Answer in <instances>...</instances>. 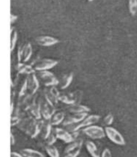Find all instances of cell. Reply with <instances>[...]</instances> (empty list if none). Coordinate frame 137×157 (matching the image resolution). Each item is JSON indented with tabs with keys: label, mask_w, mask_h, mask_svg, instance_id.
Listing matches in <instances>:
<instances>
[{
	"label": "cell",
	"mask_w": 137,
	"mask_h": 157,
	"mask_svg": "<svg viewBox=\"0 0 137 157\" xmlns=\"http://www.w3.org/2000/svg\"><path fill=\"white\" fill-rule=\"evenodd\" d=\"M41 114L44 120H48L52 115L56 112L55 106L50 101L44 94L40 98Z\"/></svg>",
	"instance_id": "6da1fadb"
},
{
	"label": "cell",
	"mask_w": 137,
	"mask_h": 157,
	"mask_svg": "<svg viewBox=\"0 0 137 157\" xmlns=\"http://www.w3.org/2000/svg\"><path fill=\"white\" fill-rule=\"evenodd\" d=\"M36 76L39 82L46 87L57 86L59 83V79L52 72L48 70L39 71L36 73Z\"/></svg>",
	"instance_id": "7a4b0ae2"
},
{
	"label": "cell",
	"mask_w": 137,
	"mask_h": 157,
	"mask_svg": "<svg viewBox=\"0 0 137 157\" xmlns=\"http://www.w3.org/2000/svg\"><path fill=\"white\" fill-rule=\"evenodd\" d=\"M105 135L110 141L120 146L126 144V142L122 135L117 130L112 127H106L105 129Z\"/></svg>",
	"instance_id": "3957f363"
},
{
	"label": "cell",
	"mask_w": 137,
	"mask_h": 157,
	"mask_svg": "<svg viewBox=\"0 0 137 157\" xmlns=\"http://www.w3.org/2000/svg\"><path fill=\"white\" fill-rule=\"evenodd\" d=\"M82 132L87 136L93 140H99L105 137V130L97 125H90L83 129Z\"/></svg>",
	"instance_id": "277c9868"
},
{
	"label": "cell",
	"mask_w": 137,
	"mask_h": 157,
	"mask_svg": "<svg viewBox=\"0 0 137 157\" xmlns=\"http://www.w3.org/2000/svg\"><path fill=\"white\" fill-rule=\"evenodd\" d=\"M100 119V116L98 115H91L87 116L82 121L79 123L73 124V126L70 128V131L72 132H76L77 130L82 128L87 127L90 125H92L97 123Z\"/></svg>",
	"instance_id": "5b68a950"
},
{
	"label": "cell",
	"mask_w": 137,
	"mask_h": 157,
	"mask_svg": "<svg viewBox=\"0 0 137 157\" xmlns=\"http://www.w3.org/2000/svg\"><path fill=\"white\" fill-rule=\"evenodd\" d=\"M59 63L56 59H51L49 58H44L41 59H38L35 62L32 67L36 71H43L47 70L53 68L56 66Z\"/></svg>",
	"instance_id": "8992f818"
},
{
	"label": "cell",
	"mask_w": 137,
	"mask_h": 157,
	"mask_svg": "<svg viewBox=\"0 0 137 157\" xmlns=\"http://www.w3.org/2000/svg\"><path fill=\"white\" fill-rule=\"evenodd\" d=\"M32 54V47L31 44L25 43L18 48L17 51V59L18 63H24L29 60Z\"/></svg>",
	"instance_id": "52a82bcc"
},
{
	"label": "cell",
	"mask_w": 137,
	"mask_h": 157,
	"mask_svg": "<svg viewBox=\"0 0 137 157\" xmlns=\"http://www.w3.org/2000/svg\"><path fill=\"white\" fill-rule=\"evenodd\" d=\"M39 87V82L35 73L29 75L27 76V91L31 95L36 94Z\"/></svg>",
	"instance_id": "ba28073f"
},
{
	"label": "cell",
	"mask_w": 137,
	"mask_h": 157,
	"mask_svg": "<svg viewBox=\"0 0 137 157\" xmlns=\"http://www.w3.org/2000/svg\"><path fill=\"white\" fill-rule=\"evenodd\" d=\"M44 94L54 106H55L59 102V92L58 91L57 87H55V86L46 87L44 89Z\"/></svg>",
	"instance_id": "9c48e42d"
},
{
	"label": "cell",
	"mask_w": 137,
	"mask_h": 157,
	"mask_svg": "<svg viewBox=\"0 0 137 157\" xmlns=\"http://www.w3.org/2000/svg\"><path fill=\"white\" fill-rule=\"evenodd\" d=\"M36 120V119L29 115L24 119H21L17 126L21 131L24 132L25 134L28 135L32 128V125L35 123Z\"/></svg>",
	"instance_id": "30bf717a"
},
{
	"label": "cell",
	"mask_w": 137,
	"mask_h": 157,
	"mask_svg": "<svg viewBox=\"0 0 137 157\" xmlns=\"http://www.w3.org/2000/svg\"><path fill=\"white\" fill-rule=\"evenodd\" d=\"M87 116V113H74L64 120L63 125H71L79 123Z\"/></svg>",
	"instance_id": "8fae6325"
},
{
	"label": "cell",
	"mask_w": 137,
	"mask_h": 157,
	"mask_svg": "<svg viewBox=\"0 0 137 157\" xmlns=\"http://www.w3.org/2000/svg\"><path fill=\"white\" fill-rule=\"evenodd\" d=\"M54 132L57 139H59L65 143H70L74 141V136L72 134H70L67 130L62 128H56L54 129Z\"/></svg>",
	"instance_id": "7c38bea8"
},
{
	"label": "cell",
	"mask_w": 137,
	"mask_h": 157,
	"mask_svg": "<svg viewBox=\"0 0 137 157\" xmlns=\"http://www.w3.org/2000/svg\"><path fill=\"white\" fill-rule=\"evenodd\" d=\"M36 42L38 45L44 46L48 47L53 45L57 44L59 43V40L58 39L54 38L53 36H38L36 38Z\"/></svg>",
	"instance_id": "4fadbf2b"
},
{
	"label": "cell",
	"mask_w": 137,
	"mask_h": 157,
	"mask_svg": "<svg viewBox=\"0 0 137 157\" xmlns=\"http://www.w3.org/2000/svg\"><path fill=\"white\" fill-rule=\"evenodd\" d=\"M73 77L74 75L72 72H70L67 74L64 75L63 76L61 77L59 80V79L57 87L59 89H66L71 83L72 81L73 80Z\"/></svg>",
	"instance_id": "5bb4252c"
},
{
	"label": "cell",
	"mask_w": 137,
	"mask_h": 157,
	"mask_svg": "<svg viewBox=\"0 0 137 157\" xmlns=\"http://www.w3.org/2000/svg\"><path fill=\"white\" fill-rule=\"evenodd\" d=\"M16 69L19 74L29 75L35 73V69L32 66L26 64L23 62H19L16 66Z\"/></svg>",
	"instance_id": "9a60e30c"
},
{
	"label": "cell",
	"mask_w": 137,
	"mask_h": 157,
	"mask_svg": "<svg viewBox=\"0 0 137 157\" xmlns=\"http://www.w3.org/2000/svg\"><path fill=\"white\" fill-rule=\"evenodd\" d=\"M66 110L71 113H88L90 111V108L80 104L70 105L66 107Z\"/></svg>",
	"instance_id": "2e32d148"
},
{
	"label": "cell",
	"mask_w": 137,
	"mask_h": 157,
	"mask_svg": "<svg viewBox=\"0 0 137 157\" xmlns=\"http://www.w3.org/2000/svg\"><path fill=\"white\" fill-rule=\"evenodd\" d=\"M30 113V116L33 117L36 120H40L41 117V110H40V99L38 101L37 100L30 107L28 110Z\"/></svg>",
	"instance_id": "e0dca14e"
},
{
	"label": "cell",
	"mask_w": 137,
	"mask_h": 157,
	"mask_svg": "<svg viewBox=\"0 0 137 157\" xmlns=\"http://www.w3.org/2000/svg\"><path fill=\"white\" fill-rule=\"evenodd\" d=\"M51 124L49 120H44L43 121L42 127L41 128L40 134L41 137L42 139L46 140L48 136L51 134Z\"/></svg>",
	"instance_id": "ac0fdd59"
},
{
	"label": "cell",
	"mask_w": 137,
	"mask_h": 157,
	"mask_svg": "<svg viewBox=\"0 0 137 157\" xmlns=\"http://www.w3.org/2000/svg\"><path fill=\"white\" fill-rule=\"evenodd\" d=\"M65 117L64 113L62 111L55 112L49 120L51 125H56L63 122Z\"/></svg>",
	"instance_id": "d6986e66"
},
{
	"label": "cell",
	"mask_w": 137,
	"mask_h": 157,
	"mask_svg": "<svg viewBox=\"0 0 137 157\" xmlns=\"http://www.w3.org/2000/svg\"><path fill=\"white\" fill-rule=\"evenodd\" d=\"M87 150L92 157H101L99 151L96 145L91 140H87L85 143Z\"/></svg>",
	"instance_id": "ffe728a7"
},
{
	"label": "cell",
	"mask_w": 137,
	"mask_h": 157,
	"mask_svg": "<svg viewBox=\"0 0 137 157\" xmlns=\"http://www.w3.org/2000/svg\"><path fill=\"white\" fill-rule=\"evenodd\" d=\"M82 144H83V140L80 138L70 143L64 150V153L66 154L76 149L81 148L82 147Z\"/></svg>",
	"instance_id": "44dd1931"
},
{
	"label": "cell",
	"mask_w": 137,
	"mask_h": 157,
	"mask_svg": "<svg viewBox=\"0 0 137 157\" xmlns=\"http://www.w3.org/2000/svg\"><path fill=\"white\" fill-rule=\"evenodd\" d=\"M21 153L24 157H45L44 155L39 151L28 148L22 149Z\"/></svg>",
	"instance_id": "7402d4cb"
},
{
	"label": "cell",
	"mask_w": 137,
	"mask_h": 157,
	"mask_svg": "<svg viewBox=\"0 0 137 157\" xmlns=\"http://www.w3.org/2000/svg\"><path fill=\"white\" fill-rule=\"evenodd\" d=\"M59 101L67 105L74 104V101L72 98L71 93H59Z\"/></svg>",
	"instance_id": "603a6c76"
},
{
	"label": "cell",
	"mask_w": 137,
	"mask_h": 157,
	"mask_svg": "<svg viewBox=\"0 0 137 157\" xmlns=\"http://www.w3.org/2000/svg\"><path fill=\"white\" fill-rule=\"evenodd\" d=\"M45 150L50 157H59V152L57 148L53 145H46L45 146Z\"/></svg>",
	"instance_id": "cb8c5ba5"
},
{
	"label": "cell",
	"mask_w": 137,
	"mask_h": 157,
	"mask_svg": "<svg viewBox=\"0 0 137 157\" xmlns=\"http://www.w3.org/2000/svg\"><path fill=\"white\" fill-rule=\"evenodd\" d=\"M17 32L14 28H11L10 33V51H13L15 48L16 44L17 43Z\"/></svg>",
	"instance_id": "d4e9b609"
},
{
	"label": "cell",
	"mask_w": 137,
	"mask_h": 157,
	"mask_svg": "<svg viewBox=\"0 0 137 157\" xmlns=\"http://www.w3.org/2000/svg\"><path fill=\"white\" fill-rule=\"evenodd\" d=\"M72 96L74 99V104H79L82 99L83 92L80 90H77L72 92Z\"/></svg>",
	"instance_id": "484cf974"
},
{
	"label": "cell",
	"mask_w": 137,
	"mask_h": 157,
	"mask_svg": "<svg viewBox=\"0 0 137 157\" xmlns=\"http://www.w3.org/2000/svg\"><path fill=\"white\" fill-rule=\"evenodd\" d=\"M129 12L132 16L137 13V0H129Z\"/></svg>",
	"instance_id": "4316f807"
},
{
	"label": "cell",
	"mask_w": 137,
	"mask_h": 157,
	"mask_svg": "<svg viewBox=\"0 0 137 157\" xmlns=\"http://www.w3.org/2000/svg\"><path fill=\"white\" fill-rule=\"evenodd\" d=\"M114 121V117L112 114H108L107 115L104 119L102 120V124L103 126H105L106 127H108L110 125H111L112 122Z\"/></svg>",
	"instance_id": "83f0119b"
},
{
	"label": "cell",
	"mask_w": 137,
	"mask_h": 157,
	"mask_svg": "<svg viewBox=\"0 0 137 157\" xmlns=\"http://www.w3.org/2000/svg\"><path fill=\"white\" fill-rule=\"evenodd\" d=\"M56 140H57V138L55 136L54 132H51V134L45 140V142H46V145H51L54 144V143L56 142Z\"/></svg>",
	"instance_id": "f1b7e54d"
},
{
	"label": "cell",
	"mask_w": 137,
	"mask_h": 157,
	"mask_svg": "<svg viewBox=\"0 0 137 157\" xmlns=\"http://www.w3.org/2000/svg\"><path fill=\"white\" fill-rule=\"evenodd\" d=\"M81 148H78L73 151H70L68 153L64 154L63 157H77L80 152Z\"/></svg>",
	"instance_id": "f546056e"
},
{
	"label": "cell",
	"mask_w": 137,
	"mask_h": 157,
	"mask_svg": "<svg viewBox=\"0 0 137 157\" xmlns=\"http://www.w3.org/2000/svg\"><path fill=\"white\" fill-rule=\"evenodd\" d=\"M21 120V119L18 117V115H14V116H11V126H15V125H18V123L20 122Z\"/></svg>",
	"instance_id": "4dcf8cb0"
},
{
	"label": "cell",
	"mask_w": 137,
	"mask_h": 157,
	"mask_svg": "<svg viewBox=\"0 0 137 157\" xmlns=\"http://www.w3.org/2000/svg\"><path fill=\"white\" fill-rule=\"evenodd\" d=\"M101 157H112V152L108 148L104 149L102 152Z\"/></svg>",
	"instance_id": "1f68e13d"
},
{
	"label": "cell",
	"mask_w": 137,
	"mask_h": 157,
	"mask_svg": "<svg viewBox=\"0 0 137 157\" xmlns=\"http://www.w3.org/2000/svg\"><path fill=\"white\" fill-rule=\"evenodd\" d=\"M17 18H18V16H16V15H13V14H11V24H12L14 23L15 21H17Z\"/></svg>",
	"instance_id": "d6a6232c"
},
{
	"label": "cell",
	"mask_w": 137,
	"mask_h": 157,
	"mask_svg": "<svg viewBox=\"0 0 137 157\" xmlns=\"http://www.w3.org/2000/svg\"><path fill=\"white\" fill-rule=\"evenodd\" d=\"M11 157H24L23 155L19 154V153H17L16 152H12L10 153Z\"/></svg>",
	"instance_id": "836d02e7"
},
{
	"label": "cell",
	"mask_w": 137,
	"mask_h": 157,
	"mask_svg": "<svg viewBox=\"0 0 137 157\" xmlns=\"http://www.w3.org/2000/svg\"><path fill=\"white\" fill-rule=\"evenodd\" d=\"M15 137L13 135L12 133L10 134V144L11 145H13L15 144Z\"/></svg>",
	"instance_id": "e575fe53"
},
{
	"label": "cell",
	"mask_w": 137,
	"mask_h": 157,
	"mask_svg": "<svg viewBox=\"0 0 137 157\" xmlns=\"http://www.w3.org/2000/svg\"><path fill=\"white\" fill-rule=\"evenodd\" d=\"M88 1L89 2H92V1H93V0H88Z\"/></svg>",
	"instance_id": "d590c367"
}]
</instances>
